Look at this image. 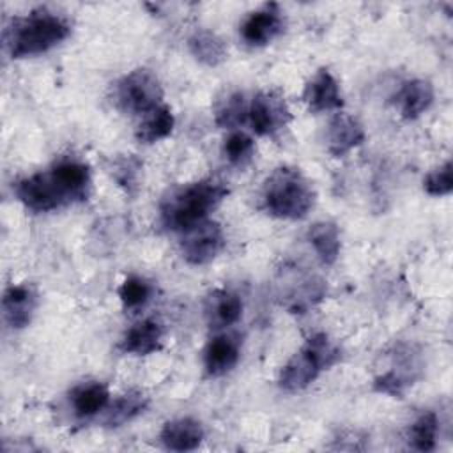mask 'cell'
Segmentation results:
<instances>
[{"label": "cell", "instance_id": "cell-20", "mask_svg": "<svg viewBox=\"0 0 453 453\" xmlns=\"http://www.w3.org/2000/svg\"><path fill=\"white\" fill-rule=\"evenodd\" d=\"M308 242L322 260V264L331 265L336 262L340 250H342V241H340V230L336 223L333 221H317L308 228L306 234Z\"/></svg>", "mask_w": 453, "mask_h": 453}, {"label": "cell", "instance_id": "cell-9", "mask_svg": "<svg viewBox=\"0 0 453 453\" xmlns=\"http://www.w3.org/2000/svg\"><path fill=\"white\" fill-rule=\"evenodd\" d=\"M285 28V18L278 4H264L250 12L241 25V37L251 48H260L274 41Z\"/></svg>", "mask_w": 453, "mask_h": 453}, {"label": "cell", "instance_id": "cell-5", "mask_svg": "<svg viewBox=\"0 0 453 453\" xmlns=\"http://www.w3.org/2000/svg\"><path fill=\"white\" fill-rule=\"evenodd\" d=\"M340 359L342 349L326 333H313L285 363L278 377V386L287 393L303 391L324 370H329L340 363Z\"/></svg>", "mask_w": 453, "mask_h": 453}, {"label": "cell", "instance_id": "cell-28", "mask_svg": "<svg viewBox=\"0 0 453 453\" xmlns=\"http://www.w3.org/2000/svg\"><path fill=\"white\" fill-rule=\"evenodd\" d=\"M411 384H412V377L405 375L400 370H389V372L379 375L373 380V389L377 393H384V395H389V396H395V398H402Z\"/></svg>", "mask_w": 453, "mask_h": 453}, {"label": "cell", "instance_id": "cell-1", "mask_svg": "<svg viewBox=\"0 0 453 453\" xmlns=\"http://www.w3.org/2000/svg\"><path fill=\"white\" fill-rule=\"evenodd\" d=\"M90 186L88 165L74 157H64L46 170L19 179L14 184V195L32 212H51L85 202Z\"/></svg>", "mask_w": 453, "mask_h": 453}, {"label": "cell", "instance_id": "cell-10", "mask_svg": "<svg viewBox=\"0 0 453 453\" xmlns=\"http://www.w3.org/2000/svg\"><path fill=\"white\" fill-rule=\"evenodd\" d=\"M365 138L366 133L363 124L345 111L334 113L326 127V147L333 157H343L359 147Z\"/></svg>", "mask_w": 453, "mask_h": 453}, {"label": "cell", "instance_id": "cell-12", "mask_svg": "<svg viewBox=\"0 0 453 453\" xmlns=\"http://www.w3.org/2000/svg\"><path fill=\"white\" fill-rule=\"evenodd\" d=\"M241 357V340L235 334H218L203 349V368L209 377H221L235 368Z\"/></svg>", "mask_w": 453, "mask_h": 453}, {"label": "cell", "instance_id": "cell-14", "mask_svg": "<svg viewBox=\"0 0 453 453\" xmlns=\"http://www.w3.org/2000/svg\"><path fill=\"white\" fill-rule=\"evenodd\" d=\"M163 324L156 319H143L133 324L120 340V350L133 356H149L161 349Z\"/></svg>", "mask_w": 453, "mask_h": 453}, {"label": "cell", "instance_id": "cell-26", "mask_svg": "<svg viewBox=\"0 0 453 453\" xmlns=\"http://www.w3.org/2000/svg\"><path fill=\"white\" fill-rule=\"evenodd\" d=\"M255 152V142L242 131H234L225 138L223 156L234 166H244L251 161Z\"/></svg>", "mask_w": 453, "mask_h": 453}, {"label": "cell", "instance_id": "cell-18", "mask_svg": "<svg viewBox=\"0 0 453 453\" xmlns=\"http://www.w3.org/2000/svg\"><path fill=\"white\" fill-rule=\"evenodd\" d=\"M149 407V396L143 391L131 389L119 398L113 400V403H108L106 414H104V426L108 428H119L126 423L138 418L145 409Z\"/></svg>", "mask_w": 453, "mask_h": 453}, {"label": "cell", "instance_id": "cell-8", "mask_svg": "<svg viewBox=\"0 0 453 453\" xmlns=\"http://www.w3.org/2000/svg\"><path fill=\"white\" fill-rule=\"evenodd\" d=\"M225 248V232L216 221H202L184 232L180 253L191 265H205L212 262Z\"/></svg>", "mask_w": 453, "mask_h": 453}, {"label": "cell", "instance_id": "cell-29", "mask_svg": "<svg viewBox=\"0 0 453 453\" xmlns=\"http://www.w3.org/2000/svg\"><path fill=\"white\" fill-rule=\"evenodd\" d=\"M142 165L140 161H136L134 157H124V159H119L115 163V179L120 186H124L127 191H131V188H136L138 184V172H140Z\"/></svg>", "mask_w": 453, "mask_h": 453}, {"label": "cell", "instance_id": "cell-21", "mask_svg": "<svg viewBox=\"0 0 453 453\" xmlns=\"http://www.w3.org/2000/svg\"><path fill=\"white\" fill-rule=\"evenodd\" d=\"M188 48L198 62L209 67H216L221 62H225L228 53L225 41L216 32H211L207 28L196 30L188 39Z\"/></svg>", "mask_w": 453, "mask_h": 453}, {"label": "cell", "instance_id": "cell-27", "mask_svg": "<svg viewBox=\"0 0 453 453\" xmlns=\"http://www.w3.org/2000/svg\"><path fill=\"white\" fill-rule=\"evenodd\" d=\"M423 189L430 196H446L453 189V166L451 161L434 168L423 179Z\"/></svg>", "mask_w": 453, "mask_h": 453}, {"label": "cell", "instance_id": "cell-23", "mask_svg": "<svg viewBox=\"0 0 453 453\" xmlns=\"http://www.w3.org/2000/svg\"><path fill=\"white\" fill-rule=\"evenodd\" d=\"M437 434H439L437 414L432 411L421 412L409 426V432H407L409 446L418 451H434L437 446Z\"/></svg>", "mask_w": 453, "mask_h": 453}, {"label": "cell", "instance_id": "cell-25", "mask_svg": "<svg viewBox=\"0 0 453 453\" xmlns=\"http://www.w3.org/2000/svg\"><path fill=\"white\" fill-rule=\"evenodd\" d=\"M117 294L126 310H138L149 303L152 296V287L145 278L131 274L120 283Z\"/></svg>", "mask_w": 453, "mask_h": 453}, {"label": "cell", "instance_id": "cell-2", "mask_svg": "<svg viewBox=\"0 0 453 453\" xmlns=\"http://www.w3.org/2000/svg\"><path fill=\"white\" fill-rule=\"evenodd\" d=\"M71 34L67 18L37 7L25 16H14L4 30V44L11 58L35 57L50 51Z\"/></svg>", "mask_w": 453, "mask_h": 453}, {"label": "cell", "instance_id": "cell-17", "mask_svg": "<svg viewBox=\"0 0 453 453\" xmlns=\"http://www.w3.org/2000/svg\"><path fill=\"white\" fill-rule=\"evenodd\" d=\"M69 402L78 418H92L108 407L110 391L97 380L81 382L71 389Z\"/></svg>", "mask_w": 453, "mask_h": 453}, {"label": "cell", "instance_id": "cell-24", "mask_svg": "<svg viewBox=\"0 0 453 453\" xmlns=\"http://www.w3.org/2000/svg\"><path fill=\"white\" fill-rule=\"evenodd\" d=\"M248 104L242 92L226 94L214 108V122L223 129H235L248 120Z\"/></svg>", "mask_w": 453, "mask_h": 453}, {"label": "cell", "instance_id": "cell-13", "mask_svg": "<svg viewBox=\"0 0 453 453\" xmlns=\"http://www.w3.org/2000/svg\"><path fill=\"white\" fill-rule=\"evenodd\" d=\"M37 306L34 290L27 285H11L2 296L4 320L11 329H23L30 324Z\"/></svg>", "mask_w": 453, "mask_h": 453}, {"label": "cell", "instance_id": "cell-4", "mask_svg": "<svg viewBox=\"0 0 453 453\" xmlns=\"http://www.w3.org/2000/svg\"><path fill=\"white\" fill-rule=\"evenodd\" d=\"M262 209L278 219L297 221L315 205V189L296 166L274 168L262 184Z\"/></svg>", "mask_w": 453, "mask_h": 453}, {"label": "cell", "instance_id": "cell-19", "mask_svg": "<svg viewBox=\"0 0 453 453\" xmlns=\"http://www.w3.org/2000/svg\"><path fill=\"white\" fill-rule=\"evenodd\" d=\"M209 324L214 327L234 326L242 315V301L235 292L214 290L205 304Z\"/></svg>", "mask_w": 453, "mask_h": 453}, {"label": "cell", "instance_id": "cell-11", "mask_svg": "<svg viewBox=\"0 0 453 453\" xmlns=\"http://www.w3.org/2000/svg\"><path fill=\"white\" fill-rule=\"evenodd\" d=\"M303 101L306 103L311 113L333 111L343 106V97L340 92V85L333 73L326 67H320L311 80L304 85Z\"/></svg>", "mask_w": 453, "mask_h": 453}, {"label": "cell", "instance_id": "cell-16", "mask_svg": "<svg viewBox=\"0 0 453 453\" xmlns=\"http://www.w3.org/2000/svg\"><path fill=\"white\" fill-rule=\"evenodd\" d=\"M434 101V87L430 81L414 78L405 81L396 94V106L403 119H418L423 111L430 108Z\"/></svg>", "mask_w": 453, "mask_h": 453}, {"label": "cell", "instance_id": "cell-6", "mask_svg": "<svg viewBox=\"0 0 453 453\" xmlns=\"http://www.w3.org/2000/svg\"><path fill=\"white\" fill-rule=\"evenodd\" d=\"M113 99L126 113L147 115L163 104V87L152 71L140 67L115 83Z\"/></svg>", "mask_w": 453, "mask_h": 453}, {"label": "cell", "instance_id": "cell-3", "mask_svg": "<svg viewBox=\"0 0 453 453\" xmlns=\"http://www.w3.org/2000/svg\"><path fill=\"white\" fill-rule=\"evenodd\" d=\"M228 188L216 179H200L168 191L159 203L161 223L168 230L186 232L207 219L225 200Z\"/></svg>", "mask_w": 453, "mask_h": 453}, {"label": "cell", "instance_id": "cell-22", "mask_svg": "<svg viewBox=\"0 0 453 453\" xmlns=\"http://www.w3.org/2000/svg\"><path fill=\"white\" fill-rule=\"evenodd\" d=\"M173 126H175V119L170 106L161 104L152 111H149L147 115H143L142 122L136 127L134 136L140 143H156L170 136V133L173 131Z\"/></svg>", "mask_w": 453, "mask_h": 453}, {"label": "cell", "instance_id": "cell-7", "mask_svg": "<svg viewBox=\"0 0 453 453\" xmlns=\"http://www.w3.org/2000/svg\"><path fill=\"white\" fill-rule=\"evenodd\" d=\"M292 119L285 97L274 90L258 92L248 104V122L255 134L273 136Z\"/></svg>", "mask_w": 453, "mask_h": 453}, {"label": "cell", "instance_id": "cell-15", "mask_svg": "<svg viewBox=\"0 0 453 453\" xmlns=\"http://www.w3.org/2000/svg\"><path fill=\"white\" fill-rule=\"evenodd\" d=\"M159 439L170 451H193L205 439V430L202 423L193 418H177L163 425Z\"/></svg>", "mask_w": 453, "mask_h": 453}]
</instances>
